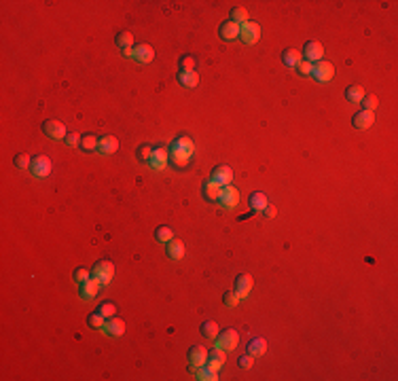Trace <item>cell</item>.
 <instances>
[{
  "label": "cell",
  "mask_w": 398,
  "mask_h": 381,
  "mask_svg": "<svg viewBox=\"0 0 398 381\" xmlns=\"http://www.w3.org/2000/svg\"><path fill=\"white\" fill-rule=\"evenodd\" d=\"M114 276V265L110 261H98L91 269V278H95L98 282H102V286L110 284V280Z\"/></svg>",
  "instance_id": "obj_1"
},
{
  "label": "cell",
  "mask_w": 398,
  "mask_h": 381,
  "mask_svg": "<svg viewBox=\"0 0 398 381\" xmlns=\"http://www.w3.org/2000/svg\"><path fill=\"white\" fill-rule=\"evenodd\" d=\"M214 341H216V348L225 350V352H233L237 348V343H240V333L233 331V329H227L223 333H218V337Z\"/></svg>",
  "instance_id": "obj_2"
},
{
  "label": "cell",
  "mask_w": 398,
  "mask_h": 381,
  "mask_svg": "<svg viewBox=\"0 0 398 381\" xmlns=\"http://www.w3.org/2000/svg\"><path fill=\"white\" fill-rule=\"evenodd\" d=\"M240 38L246 42V45H254V42H259L261 38V25L256 21H246L244 25H240Z\"/></svg>",
  "instance_id": "obj_3"
},
{
  "label": "cell",
  "mask_w": 398,
  "mask_h": 381,
  "mask_svg": "<svg viewBox=\"0 0 398 381\" xmlns=\"http://www.w3.org/2000/svg\"><path fill=\"white\" fill-rule=\"evenodd\" d=\"M312 76L316 78V81H320V83H329L331 78L335 76V66L331 64V61H324V59L316 61L314 70H312Z\"/></svg>",
  "instance_id": "obj_4"
},
{
  "label": "cell",
  "mask_w": 398,
  "mask_h": 381,
  "mask_svg": "<svg viewBox=\"0 0 398 381\" xmlns=\"http://www.w3.org/2000/svg\"><path fill=\"white\" fill-rule=\"evenodd\" d=\"M193 150H195V144H193V140L189 136H180L176 138L172 146H170V155H182V157H191Z\"/></svg>",
  "instance_id": "obj_5"
},
{
  "label": "cell",
  "mask_w": 398,
  "mask_h": 381,
  "mask_svg": "<svg viewBox=\"0 0 398 381\" xmlns=\"http://www.w3.org/2000/svg\"><path fill=\"white\" fill-rule=\"evenodd\" d=\"M30 170H32V174H34V176H38V178H45V176H49V174H51L53 163H51V159H49L47 155H38V157H34V159H32Z\"/></svg>",
  "instance_id": "obj_6"
},
{
  "label": "cell",
  "mask_w": 398,
  "mask_h": 381,
  "mask_svg": "<svg viewBox=\"0 0 398 381\" xmlns=\"http://www.w3.org/2000/svg\"><path fill=\"white\" fill-rule=\"evenodd\" d=\"M42 131H45V134H47L49 138H53V140H61V138L68 136L64 123H61V121H55V119H49V121L42 123Z\"/></svg>",
  "instance_id": "obj_7"
},
{
  "label": "cell",
  "mask_w": 398,
  "mask_h": 381,
  "mask_svg": "<svg viewBox=\"0 0 398 381\" xmlns=\"http://www.w3.org/2000/svg\"><path fill=\"white\" fill-rule=\"evenodd\" d=\"M324 55V47L320 45L318 40H309L305 42V49H303V57L307 61H312V64H316V61H320Z\"/></svg>",
  "instance_id": "obj_8"
},
{
  "label": "cell",
  "mask_w": 398,
  "mask_h": 381,
  "mask_svg": "<svg viewBox=\"0 0 398 381\" xmlns=\"http://www.w3.org/2000/svg\"><path fill=\"white\" fill-rule=\"evenodd\" d=\"M212 180H216L220 187H227V184L233 182V170L229 165H216L214 172H212Z\"/></svg>",
  "instance_id": "obj_9"
},
{
  "label": "cell",
  "mask_w": 398,
  "mask_h": 381,
  "mask_svg": "<svg viewBox=\"0 0 398 381\" xmlns=\"http://www.w3.org/2000/svg\"><path fill=\"white\" fill-rule=\"evenodd\" d=\"M100 288H102V282H98L95 278H89V280L81 282V286H78V295H81L83 299H93L100 292Z\"/></svg>",
  "instance_id": "obj_10"
},
{
  "label": "cell",
  "mask_w": 398,
  "mask_h": 381,
  "mask_svg": "<svg viewBox=\"0 0 398 381\" xmlns=\"http://www.w3.org/2000/svg\"><path fill=\"white\" fill-rule=\"evenodd\" d=\"M252 288H254V280H252V276H248V273H242V276L235 278V292L240 295V299L248 297Z\"/></svg>",
  "instance_id": "obj_11"
},
{
  "label": "cell",
  "mask_w": 398,
  "mask_h": 381,
  "mask_svg": "<svg viewBox=\"0 0 398 381\" xmlns=\"http://www.w3.org/2000/svg\"><path fill=\"white\" fill-rule=\"evenodd\" d=\"M134 59L140 61V64H150V61L155 59V49L142 42V45H136L134 47Z\"/></svg>",
  "instance_id": "obj_12"
},
{
  "label": "cell",
  "mask_w": 398,
  "mask_h": 381,
  "mask_svg": "<svg viewBox=\"0 0 398 381\" xmlns=\"http://www.w3.org/2000/svg\"><path fill=\"white\" fill-rule=\"evenodd\" d=\"M220 203H223L225 208H235L237 203H240V191L231 184H227L223 187V195H220Z\"/></svg>",
  "instance_id": "obj_13"
},
{
  "label": "cell",
  "mask_w": 398,
  "mask_h": 381,
  "mask_svg": "<svg viewBox=\"0 0 398 381\" xmlns=\"http://www.w3.org/2000/svg\"><path fill=\"white\" fill-rule=\"evenodd\" d=\"M218 34H220V38H223V40L231 42V40H235L237 36H240V25L233 23L231 19L223 21V23H220V28H218Z\"/></svg>",
  "instance_id": "obj_14"
},
{
  "label": "cell",
  "mask_w": 398,
  "mask_h": 381,
  "mask_svg": "<svg viewBox=\"0 0 398 381\" xmlns=\"http://www.w3.org/2000/svg\"><path fill=\"white\" fill-rule=\"evenodd\" d=\"M373 123H375V114L371 110H360L354 114V119H352V125L358 129H369Z\"/></svg>",
  "instance_id": "obj_15"
},
{
  "label": "cell",
  "mask_w": 398,
  "mask_h": 381,
  "mask_svg": "<svg viewBox=\"0 0 398 381\" xmlns=\"http://www.w3.org/2000/svg\"><path fill=\"white\" fill-rule=\"evenodd\" d=\"M220 195H223V187L216 182V180H208L206 184H203V197H206L208 201H220Z\"/></svg>",
  "instance_id": "obj_16"
},
{
  "label": "cell",
  "mask_w": 398,
  "mask_h": 381,
  "mask_svg": "<svg viewBox=\"0 0 398 381\" xmlns=\"http://www.w3.org/2000/svg\"><path fill=\"white\" fill-rule=\"evenodd\" d=\"M189 360H191L193 367L206 365V360H208V350L203 348V345H193V348L189 350Z\"/></svg>",
  "instance_id": "obj_17"
},
{
  "label": "cell",
  "mask_w": 398,
  "mask_h": 381,
  "mask_svg": "<svg viewBox=\"0 0 398 381\" xmlns=\"http://www.w3.org/2000/svg\"><path fill=\"white\" fill-rule=\"evenodd\" d=\"M119 150V140L114 138V136H104V138H100V142H98V153H102V155H112V153H117Z\"/></svg>",
  "instance_id": "obj_18"
},
{
  "label": "cell",
  "mask_w": 398,
  "mask_h": 381,
  "mask_svg": "<svg viewBox=\"0 0 398 381\" xmlns=\"http://www.w3.org/2000/svg\"><path fill=\"white\" fill-rule=\"evenodd\" d=\"M167 159H170V155H167V150L163 148V146H157V148H153V155H150V165L155 167V170H163L165 167V163H167Z\"/></svg>",
  "instance_id": "obj_19"
},
{
  "label": "cell",
  "mask_w": 398,
  "mask_h": 381,
  "mask_svg": "<svg viewBox=\"0 0 398 381\" xmlns=\"http://www.w3.org/2000/svg\"><path fill=\"white\" fill-rule=\"evenodd\" d=\"M104 331L108 333L110 337H121L123 333H125V322L121 320V318H108L106 320V324H104Z\"/></svg>",
  "instance_id": "obj_20"
},
{
  "label": "cell",
  "mask_w": 398,
  "mask_h": 381,
  "mask_svg": "<svg viewBox=\"0 0 398 381\" xmlns=\"http://www.w3.org/2000/svg\"><path fill=\"white\" fill-rule=\"evenodd\" d=\"M165 252H167L170 259L180 261L182 256H184V244L180 242V239H170V242L165 244Z\"/></svg>",
  "instance_id": "obj_21"
},
{
  "label": "cell",
  "mask_w": 398,
  "mask_h": 381,
  "mask_svg": "<svg viewBox=\"0 0 398 381\" xmlns=\"http://www.w3.org/2000/svg\"><path fill=\"white\" fill-rule=\"evenodd\" d=\"M225 365V350H220V348H214L210 354H208V360H206V367H210V369H214V371H218L220 367Z\"/></svg>",
  "instance_id": "obj_22"
},
{
  "label": "cell",
  "mask_w": 398,
  "mask_h": 381,
  "mask_svg": "<svg viewBox=\"0 0 398 381\" xmlns=\"http://www.w3.org/2000/svg\"><path fill=\"white\" fill-rule=\"evenodd\" d=\"M178 83L184 87H197L199 83V74L195 70H180L178 72Z\"/></svg>",
  "instance_id": "obj_23"
},
{
  "label": "cell",
  "mask_w": 398,
  "mask_h": 381,
  "mask_svg": "<svg viewBox=\"0 0 398 381\" xmlns=\"http://www.w3.org/2000/svg\"><path fill=\"white\" fill-rule=\"evenodd\" d=\"M267 197H265V193H261V191H256V193H252L250 197H248V208L252 210V212H261L265 206H267Z\"/></svg>",
  "instance_id": "obj_24"
},
{
  "label": "cell",
  "mask_w": 398,
  "mask_h": 381,
  "mask_svg": "<svg viewBox=\"0 0 398 381\" xmlns=\"http://www.w3.org/2000/svg\"><path fill=\"white\" fill-rule=\"evenodd\" d=\"M301 61V51L297 49H284L282 51V64L288 66V68H295Z\"/></svg>",
  "instance_id": "obj_25"
},
{
  "label": "cell",
  "mask_w": 398,
  "mask_h": 381,
  "mask_svg": "<svg viewBox=\"0 0 398 381\" xmlns=\"http://www.w3.org/2000/svg\"><path fill=\"white\" fill-rule=\"evenodd\" d=\"M265 352H267V341L261 339V337L250 339V343H248V354H250V356H263Z\"/></svg>",
  "instance_id": "obj_26"
},
{
  "label": "cell",
  "mask_w": 398,
  "mask_h": 381,
  "mask_svg": "<svg viewBox=\"0 0 398 381\" xmlns=\"http://www.w3.org/2000/svg\"><path fill=\"white\" fill-rule=\"evenodd\" d=\"M195 377H197L199 381H216V379H218V371L210 369V367H206V365H201V367H197V371H195Z\"/></svg>",
  "instance_id": "obj_27"
},
{
  "label": "cell",
  "mask_w": 398,
  "mask_h": 381,
  "mask_svg": "<svg viewBox=\"0 0 398 381\" xmlns=\"http://www.w3.org/2000/svg\"><path fill=\"white\" fill-rule=\"evenodd\" d=\"M98 142H100V138H95L93 134H85V136H81V148L85 150V153H91V150H98Z\"/></svg>",
  "instance_id": "obj_28"
},
{
  "label": "cell",
  "mask_w": 398,
  "mask_h": 381,
  "mask_svg": "<svg viewBox=\"0 0 398 381\" xmlns=\"http://www.w3.org/2000/svg\"><path fill=\"white\" fill-rule=\"evenodd\" d=\"M131 42H134V34H131L129 30H123L117 34V38H114V45H117L119 49H127L131 47Z\"/></svg>",
  "instance_id": "obj_29"
},
{
  "label": "cell",
  "mask_w": 398,
  "mask_h": 381,
  "mask_svg": "<svg viewBox=\"0 0 398 381\" xmlns=\"http://www.w3.org/2000/svg\"><path fill=\"white\" fill-rule=\"evenodd\" d=\"M365 97V89L360 85H350L346 89V100L348 102H360Z\"/></svg>",
  "instance_id": "obj_30"
},
{
  "label": "cell",
  "mask_w": 398,
  "mask_h": 381,
  "mask_svg": "<svg viewBox=\"0 0 398 381\" xmlns=\"http://www.w3.org/2000/svg\"><path fill=\"white\" fill-rule=\"evenodd\" d=\"M155 239L159 244H167L170 239H174V231L170 227H165V225H161V227H157V231H155Z\"/></svg>",
  "instance_id": "obj_31"
},
{
  "label": "cell",
  "mask_w": 398,
  "mask_h": 381,
  "mask_svg": "<svg viewBox=\"0 0 398 381\" xmlns=\"http://www.w3.org/2000/svg\"><path fill=\"white\" fill-rule=\"evenodd\" d=\"M218 333H220V331H218V324H216V322L208 320V322L201 324V335L206 337V339H216Z\"/></svg>",
  "instance_id": "obj_32"
},
{
  "label": "cell",
  "mask_w": 398,
  "mask_h": 381,
  "mask_svg": "<svg viewBox=\"0 0 398 381\" xmlns=\"http://www.w3.org/2000/svg\"><path fill=\"white\" fill-rule=\"evenodd\" d=\"M231 21L237 23V25H244L246 21H248V11H246L244 6H235L231 8Z\"/></svg>",
  "instance_id": "obj_33"
},
{
  "label": "cell",
  "mask_w": 398,
  "mask_h": 381,
  "mask_svg": "<svg viewBox=\"0 0 398 381\" xmlns=\"http://www.w3.org/2000/svg\"><path fill=\"white\" fill-rule=\"evenodd\" d=\"M104 324H106V318L100 312H93L87 318V326H91V329H104Z\"/></svg>",
  "instance_id": "obj_34"
},
{
  "label": "cell",
  "mask_w": 398,
  "mask_h": 381,
  "mask_svg": "<svg viewBox=\"0 0 398 381\" xmlns=\"http://www.w3.org/2000/svg\"><path fill=\"white\" fill-rule=\"evenodd\" d=\"M360 104L362 106H365V108H362V110H371V112H373L375 108H377V104H379V100H377V95L375 93H365V97H362V100H360Z\"/></svg>",
  "instance_id": "obj_35"
},
{
  "label": "cell",
  "mask_w": 398,
  "mask_h": 381,
  "mask_svg": "<svg viewBox=\"0 0 398 381\" xmlns=\"http://www.w3.org/2000/svg\"><path fill=\"white\" fill-rule=\"evenodd\" d=\"M136 155H138V159L142 163H148L150 161V155H153V148H150L148 144H140L138 150H136Z\"/></svg>",
  "instance_id": "obj_36"
},
{
  "label": "cell",
  "mask_w": 398,
  "mask_h": 381,
  "mask_svg": "<svg viewBox=\"0 0 398 381\" xmlns=\"http://www.w3.org/2000/svg\"><path fill=\"white\" fill-rule=\"evenodd\" d=\"M30 165H32V159H30L28 153H19L15 157V167H17V170H25V167H30Z\"/></svg>",
  "instance_id": "obj_37"
},
{
  "label": "cell",
  "mask_w": 398,
  "mask_h": 381,
  "mask_svg": "<svg viewBox=\"0 0 398 381\" xmlns=\"http://www.w3.org/2000/svg\"><path fill=\"white\" fill-rule=\"evenodd\" d=\"M98 312H100L104 318H112L114 312H117V307H114V303H110V301H104V303L98 307Z\"/></svg>",
  "instance_id": "obj_38"
},
{
  "label": "cell",
  "mask_w": 398,
  "mask_h": 381,
  "mask_svg": "<svg viewBox=\"0 0 398 381\" xmlns=\"http://www.w3.org/2000/svg\"><path fill=\"white\" fill-rule=\"evenodd\" d=\"M223 301H225L227 307H237V303H240V295H237V292H233V290H229V292H225Z\"/></svg>",
  "instance_id": "obj_39"
},
{
  "label": "cell",
  "mask_w": 398,
  "mask_h": 381,
  "mask_svg": "<svg viewBox=\"0 0 398 381\" xmlns=\"http://www.w3.org/2000/svg\"><path fill=\"white\" fill-rule=\"evenodd\" d=\"M297 68H299V72H301V74H312L314 64H312V61H307V59H301L299 64H297Z\"/></svg>",
  "instance_id": "obj_40"
},
{
  "label": "cell",
  "mask_w": 398,
  "mask_h": 381,
  "mask_svg": "<svg viewBox=\"0 0 398 381\" xmlns=\"http://www.w3.org/2000/svg\"><path fill=\"white\" fill-rule=\"evenodd\" d=\"M193 66H195V59H193L191 55L180 57V70H193Z\"/></svg>",
  "instance_id": "obj_41"
},
{
  "label": "cell",
  "mask_w": 398,
  "mask_h": 381,
  "mask_svg": "<svg viewBox=\"0 0 398 381\" xmlns=\"http://www.w3.org/2000/svg\"><path fill=\"white\" fill-rule=\"evenodd\" d=\"M91 278V273L87 271V269H74V280L81 284V282H85V280H89Z\"/></svg>",
  "instance_id": "obj_42"
},
{
  "label": "cell",
  "mask_w": 398,
  "mask_h": 381,
  "mask_svg": "<svg viewBox=\"0 0 398 381\" xmlns=\"http://www.w3.org/2000/svg\"><path fill=\"white\" fill-rule=\"evenodd\" d=\"M252 358H254V356H250V354H248V356H242V358H240V367H242V369H252V365H254Z\"/></svg>",
  "instance_id": "obj_43"
},
{
  "label": "cell",
  "mask_w": 398,
  "mask_h": 381,
  "mask_svg": "<svg viewBox=\"0 0 398 381\" xmlns=\"http://www.w3.org/2000/svg\"><path fill=\"white\" fill-rule=\"evenodd\" d=\"M64 140H66V144H68V146H76L78 142H81V140H78V136H76V134H68Z\"/></svg>",
  "instance_id": "obj_44"
},
{
  "label": "cell",
  "mask_w": 398,
  "mask_h": 381,
  "mask_svg": "<svg viewBox=\"0 0 398 381\" xmlns=\"http://www.w3.org/2000/svg\"><path fill=\"white\" fill-rule=\"evenodd\" d=\"M263 212H265V216L273 218V216H276V206H271V203H267V206L263 208Z\"/></svg>",
  "instance_id": "obj_45"
},
{
  "label": "cell",
  "mask_w": 398,
  "mask_h": 381,
  "mask_svg": "<svg viewBox=\"0 0 398 381\" xmlns=\"http://www.w3.org/2000/svg\"><path fill=\"white\" fill-rule=\"evenodd\" d=\"M121 51H123V55H125V57H134V49H131V47L121 49Z\"/></svg>",
  "instance_id": "obj_46"
}]
</instances>
